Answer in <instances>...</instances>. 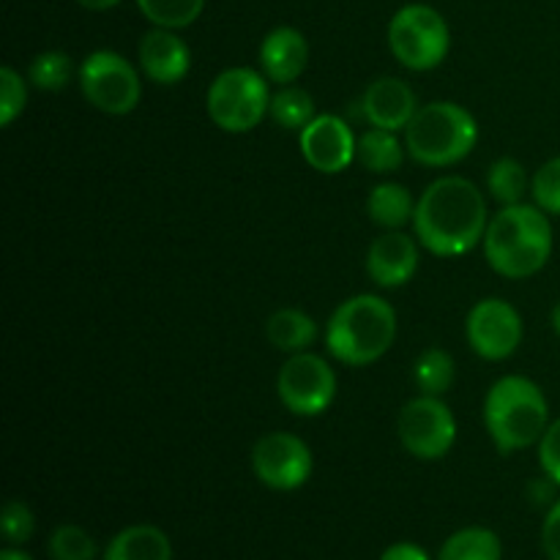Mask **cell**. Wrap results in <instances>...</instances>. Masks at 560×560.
I'll return each mask as SVG.
<instances>
[{
	"label": "cell",
	"mask_w": 560,
	"mask_h": 560,
	"mask_svg": "<svg viewBox=\"0 0 560 560\" xmlns=\"http://www.w3.org/2000/svg\"><path fill=\"white\" fill-rule=\"evenodd\" d=\"M487 197L463 175L432 180L416 200L413 235L430 255L463 257L485 244Z\"/></svg>",
	"instance_id": "6da1fadb"
},
{
	"label": "cell",
	"mask_w": 560,
	"mask_h": 560,
	"mask_svg": "<svg viewBox=\"0 0 560 560\" xmlns=\"http://www.w3.org/2000/svg\"><path fill=\"white\" fill-rule=\"evenodd\" d=\"M550 213L536 202L498 208L485 233V257L492 271L503 279H530L552 257Z\"/></svg>",
	"instance_id": "7a4b0ae2"
},
{
	"label": "cell",
	"mask_w": 560,
	"mask_h": 560,
	"mask_svg": "<svg viewBox=\"0 0 560 560\" xmlns=\"http://www.w3.org/2000/svg\"><path fill=\"white\" fill-rule=\"evenodd\" d=\"M397 328V310L383 295H353L328 317V355L345 366H370L394 348Z\"/></svg>",
	"instance_id": "3957f363"
},
{
	"label": "cell",
	"mask_w": 560,
	"mask_h": 560,
	"mask_svg": "<svg viewBox=\"0 0 560 560\" xmlns=\"http://www.w3.org/2000/svg\"><path fill=\"white\" fill-rule=\"evenodd\" d=\"M485 427L498 454H517L539 446L550 427V402L536 381L503 375L485 397Z\"/></svg>",
	"instance_id": "277c9868"
},
{
	"label": "cell",
	"mask_w": 560,
	"mask_h": 560,
	"mask_svg": "<svg viewBox=\"0 0 560 560\" xmlns=\"http://www.w3.org/2000/svg\"><path fill=\"white\" fill-rule=\"evenodd\" d=\"M405 151L421 167H454L474 153L479 124L468 107L457 102L421 104L402 131Z\"/></svg>",
	"instance_id": "5b68a950"
},
{
	"label": "cell",
	"mask_w": 560,
	"mask_h": 560,
	"mask_svg": "<svg viewBox=\"0 0 560 560\" xmlns=\"http://www.w3.org/2000/svg\"><path fill=\"white\" fill-rule=\"evenodd\" d=\"M262 71L249 69V66H233L222 74L213 77L206 93L208 118L217 129L228 135H249L271 109V88Z\"/></svg>",
	"instance_id": "8992f818"
},
{
	"label": "cell",
	"mask_w": 560,
	"mask_h": 560,
	"mask_svg": "<svg viewBox=\"0 0 560 560\" xmlns=\"http://www.w3.org/2000/svg\"><path fill=\"white\" fill-rule=\"evenodd\" d=\"M388 49L410 71H432L452 49L446 16L427 3H408L388 22Z\"/></svg>",
	"instance_id": "52a82bcc"
},
{
	"label": "cell",
	"mask_w": 560,
	"mask_h": 560,
	"mask_svg": "<svg viewBox=\"0 0 560 560\" xmlns=\"http://www.w3.org/2000/svg\"><path fill=\"white\" fill-rule=\"evenodd\" d=\"M77 82L93 109L104 115L135 113L142 98V82L131 60L113 49H96L77 69Z\"/></svg>",
	"instance_id": "ba28073f"
},
{
	"label": "cell",
	"mask_w": 560,
	"mask_h": 560,
	"mask_svg": "<svg viewBox=\"0 0 560 560\" xmlns=\"http://www.w3.org/2000/svg\"><path fill=\"white\" fill-rule=\"evenodd\" d=\"M397 438L410 457L424 459V463L443 459L457 443L454 410L443 402V397L419 394L399 410Z\"/></svg>",
	"instance_id": "9c48e42d"
},
{
	"label": "cell",
	"mask_w": 560,
	"mask_h": 560,
	"mask_svg": "<svg viewBox=\"0 0 560 560\" xmlns=\"http://www.w3.org/2000/svg\"><path fill=\"white\" fill-rule=\"evenodd\" d=\"M277 397L293 416L315 419L337 399V372L323 355L310 350L288 355L277 375Z\"/></svg>",
	"instance_id": "30bf717a"
},
{
	"label": "cell",
	"mask_w": 560,
	"mask_h": 560,
	"mask_svg": "<svg viewBox=\"0 0 560 560\" xmlns=\"http://www.w3.org/2000/svg\"><path fill=\"white\" fill-rule=\"evenodd\" d=\"M252 470L268 490L293 492L312 479L315 457L304 438L293 432H268L252 446Z\"/></svg>",
	"instance_id": "8fae6325"
},
{
	"label": "cell",
	"mask_w": 560,
	"mask_h": 560,
	"mask_svg": "<svg viewBox=\"0 0 560 560\" xmlns=\"http://www.w3.org/2000/svg\"><path fill=\"white\" fill-rule=\"evenodd\" d=\"M465 337L470 350L485 361H506L520 350L525 337L517 306L503 299H481L465 317Z\"/></svg>",
	"instance_id": "7c38bea8"
},
{
	"label": "cell",
	"mask_w": 560,
	"mask_h": 560,
	"mask_svg": "<svg viewBox=\"0 0 560 560\" xmlns=\"http://www.w3.org/2000/svg\"><path fill=\"white\" fill-rule=\"evenodd\" d=\"M299 148L312 170L323 175H339L355 162L359 137L342 115L323 113L299 131Z\"/></svg>",
	"instance_id": "4fadbf2b"
},
{
	"label": "cell",
	"mask_w": 560,
	"mask_h": 560,
	"mask_svg": "<svg viewBox=\"0 0 560 560\" xmlns=\"http://www.w3.org/2000/svg\"><path fill=\"white\" fill-rule=\"evenodd\" d=\"M419 238L405 230H383L366 252V273L377 288H405L419 271Z\"/></svg>",
	"instance_id": "5bb4252c"
},
{
	"label": "cell",
	"mask_w": 560,
	"mask_h": 560,
	"mask_svg": "<svg viewBox=\"0 0 560 560\" xmlns=\"http://www.w3.org/2000/svg\"><path fill=\"white\" fill-rule=\"evenodd\" d=\"M416 91L399 77H377L366 85L359 98V113L375 129L405 131V126L419 113Z\"/></svg>",
	"instance_id": "9a60e30c"
},
{
	"label": "cell",
	"mask_w": 560,
	"mask_h": 560,
	"mask_svg": "<svg viewBox=\"0 0 560 560\" xmlns=\"http://www.w3.org/2000/svg\"><path fill=\"white\" fill-rule=\"evenodd\" d=\"M137 55H140L142 74L164 88L184 82L191 69L189 44L178 36V31H167V27H151L140 38Z\"/></svg>",
	"instance_id": "2e32d148"
},
{
	"label": "cell",
	"mask_w": 560,
	"mask_h": 560,
	"mask_svg": "<svg viewBox=\"0 0 560 560\" xmlns=\"http://www.w3.org/2000/svg\"><path fill=\"white\" fill-rule=\"evenodd\" d=\"M310 66V42L293 25H279L260 44V71L273 85H293Z\"/></svg>",
	"instance_id": "e0dca14e"
},
{
	"label": "cell",
	"mask_w": 560,
	"mask_h": 560,
	"mask_svg": "<svg viewBox=\"0 0 560 560\" xmlns=\"http://www.w3.org/2000/svg\"><path fill=\"white\" fill-rule=\"evenodd\" d=\"M102 560H173V541L159 525H129L109 539Z\"/></svg>",
	"instance_id": "ac0fdd59"
},
{
	"label": "cell",
	"mask_w": 560,
	"mask_h": 560,
	"mask_svg": "<svg viewBox=\"0 0 560 560\" xmlns=\"http://www.w3.org/2000/svg\"><path fill=\"white\" fill-rule=\"evenodd\" d=\"M413 213L416 200L408 186L383 180V184L370 189V197H366V217L381 230H402L405 224H413Z\"/></svg>",
	"instance_id": "d6986e66"
},
{
	"label": "cell",
	"mask_w": 560,
	"mask_h": 560,
	"mask_svg": "<svg viewBox=\"0 0 560 560\" xmlns=\"http://www.w3.org/2000/svg\"><path fill=\"white\" fill-rule=\"evenodd\" d=\"M317 334L320 331H317L315 317L306 315V312L301 310H293V306H288V310H277L266 320L268 342L288 355L310 350L312 345L317 342Z\"/></svg>",
	"instance_id": "ffe728a7"
},
{
	"label": "cell",
	"mask_w": 560,
	"mask_h": 560,
	"mask_svg": "<svg viewBox=\"0 0 560 560\" xmlns=\"http://www.w3.org/2000/svg\"><path fill=\"white\" fill-rule=\"evenodd\" d=\"M405 156V140H399L397 131L388 129H366L364 135L359 137V153H355V162L372 175H388L397 173L402 167Z\"/></svg>",
	"instance_id": "44dd1931"
},
{
	"label": "cell",
	"mask_w": 560,
	"mask_h": 560,
	"mask_svg": "<svg viewBox=\"0 0 560 560\" xmlns=\"http://www.w3.org/2000/svg\"><path fill=\"white\" fill-rule=\"evenodd\" d=\"M438 560H503V541L492 528L468 525L443 541Z\"/></svg>",
	"instance_id": "7402d4cb"
},
{
	"label": "cell",
	"mask_w": 560,
	"mask_h": 560,
	"mask_svg": "<svg viewBox=\"0 0 560 560\" xmlns=\"http://www.w3.org/2000/svg\"><path fill=\"white\" fill-rule=\"evenodd\" d=\"M487 191L501 208L520 206L525 202V191H530V178L525 164L512 156L495 159L487 170Z\"/></svg>",
	"instance_id": "603a6c76"
},
{
	"label": "cell",
	"mask_w": 560,
	"mask_h": 560,
	"mask_svg": "<svg viewBox=\"0 0 560 560\" xmlns=\"http://www.w3.org/2000/svg\"><path fill=\"white\" fill-rule=\"evenodd\" d=\"M413 381L416 388L421 394H430V397H443V394L452 392L454 381H457V364H454L452 353L443 348H427L416 359Z\"/></svg>",
	"instance_id": "cb8c5ba5"
},
{
	"label": "cell",
	"mask_w": 560,
	"mask_h": 560,
	"mask_svg": "<svg viewBox=\"0 0 560 560\" xmlns=\"http://www.w3.org/2000/svg\"><path fill=\"white\" fill-rule=\"evenodd\" d=\"M317 115L315 98L299 85H282L271 96V109L268 118L288 131H301L306 124H312Z\"/></svg>",
	"instance_id": "d4e9b609"
},
{
	"label": "cell",
	"mask_w": 560,
	"mask_h": 560,
	"mask_svg": "<svg viewBox=\"0 0 560 560\" xmlns=\"http://www.w3.org/2000/svg\"><path fill=\"white\" fill-rule=\"evenodd\" d=\"M140 14L153 27H167V31H184L200 20L206 0H135Z\"/></svg>",
	"instance_id": "484cf974"
},
{
	"label": "cell",
	"mask_w": 560,
	"mask_h": 560,
	"mask_svg": "<svg viewBox=\"0 0 560 560\" xmlns=\"http://www.w3.org/2000/svg\"><path fill=\"white\" fill-rule=\"evenodd\" d=\"M71 80V58L60 49H47V52H38L36 58L27 66V82H31L36 91L58 93L69 85Z\"/></svg>",
	"instance_id": "4316f807"
},
{
	"label": "cell",
	"mask_w": 560,
	"mask_h": 560,
	"mask_svg": "<svg viewBox=\"0 0 560 560\" xmlns=\"http://www.w3.org/2000/svg\"><path fill=\"white\" fill-rule=\"evenodd\" d=\"M49 558L52 560H96L98 545L82 525L66 523L49 534L47 541Z\"/></svg>",
	"instance_id": "83f0119b"
},
{
	"label": "cell",
	"mask_w": 560,
	"mask_h": 560,
	"mask_svg": "<svg viewBox=\"0 0 560 560\" xmlns=\"http://www.w3.org/2000/svg\"><path fill=\"white\" fill-rule=\"evenodd\" d=\"M27 104V82L22 80L20 71L14 66H3L0 69V126L9 129Z\"/></svg>",
	"instance_id": "f1b7e54d"
},
{
	"label": "cell",
	"mask_w": 560,
	"mask_h": 560,
	"mask_svg": "<svg viewBox=\"0 0 560 560\" xmlns=\"http://www.w3.org/2000/svg\"><path fill=\"white\" fill-rule=\"evenodd\" d=\"M534 202L550 217H560V156L541 164L530 178Z\"/></svg>",
	"instance_id": "f546056e"
},
{
	"label": "cell",
	"mask_w": 560,
	"mask_h": 560,
	"mask_svg": "<svg viewBox=\"0 0 560 560\" xmlns=\"http://www.w3.org/2000/svg\"><path fill=\"white\" fill-rule=\"evenodd\" d=\"M0 525H3L5 545L11 547L27 545V541L33 539V534H36V517H33L31 506H27L25 501H16V498H11L3 506V520H0Z\"/></svg>",
	"instance_id": "4dcf8cb0"
},
{
	"label": "cell",
	"mask_w": 560,
	"mask_h": 560,
	"mask_svg": "<svg viewBox=\"0 0 560 560\" xmlns=\"http://www.w3.org/2000/svg\"><path fill=\"white\" fill-rule=\"evenodd\" d=\"M539 468L541 474L560 487V419L550 421L539 441Z\"/></svg>",
	"instance_id": "1f68e13d"
},
{
	"label": "cell",
	"mask_w": 560,
	"mask_h": 560,
	"mask_svg": "<svg viewBox=\"0 0 560 560\" xmlns=\"http://www.w3.org/2000/svg\"><path fill=\"white\" fill-rule=\"evenodd\" d=\"M541 550L547 560H560V498L550 503L541 523Z\"/></svg>",
	"instance_id": "d6a6232c"
},
{
	"label": "cell",
	"mask_w": 560,
	"mask_h": 560,
	"mask_svg": "<svg viewBox=\"0 0 560 560\" xmlns=\"http://www.w3.org/2000/svg\"><path fill=\"white\" fill-rule=\"evenodd\" d=\"M381 560H432V556L421 545H413V541H397V545L383 550Z\"/></svg>",
	"instance_id": "836d02e7"
},
{
	"label": "cell",
	"mask_w": 560,
	"mask_h": 560,
	"mask_svg": "<svg viewBox=\"0 0 560 560\" xmlns=\"http://www.w3.org/2000/svg\"><path fill=\"white\" fill-rule=\"evenodd\" d=\"M77 3L88 11H109V9H115L120 0H77Z\"/></svg>",
	"instance_id": "e575fe53"
},
{
	"label": "cell",
	"mask_w": 560,
	"mask_h": 560,
	"mask_svg": "<svg viewBox=\"0 0 560 560\" xmlns=\"http://www.w3.org/2000/svg\"><path fill=\"white\" fill-rule=\"evenodd\" d=\"M0 560H33L31 556H27L25 550H22V547H5L3 552H0Z\"/></svg>",
	"instance_id": "d590c367"
},
{
	"label": "cell",
	"mask_w": 560,
	"mask_h": 560,
	"mask_svg": "<svg viewBox=\"0 0 560 560\" xmlns=\"http://www.w3.org/2000/svg\"><path fill=\"white\" fill-rule=\"evenodd\" d=\"M550 323H552V331L558 334L560 337V301L556 306H552V312H550Z\"/></svg>",
	"instance_id": "8d00e7d4"
}]
</instances>
